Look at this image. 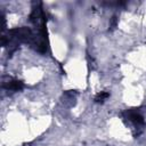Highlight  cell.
I'll return each mask as SVG.
<instances>
[{
	"label": "cell",
	"mask_w": 146,
	"mask_h": 146,
	"mask_svg": "<svg viewBox=\"0 0 146 146\" xmlns=\"http://www.w3.org/2000/svg\"><path fill=\"white\" fill-rule=\"evenodd\" d=\"M123 120L127 121L129 124L132 125V130L135 131V135L138 136L141 130H143V127L145 124V120H144V116L136 110H129V111H125L123 113Z\"/></svg>",
	"instance_id": "cell-1"
},
{
	"label": "cell",
	"mask_w": 146,
	"mask_h": 146,
	"mask_svg": "<svg viewBox=\"0 0 146 146\" xmlns=\"http://www.w3.org/2000/svg\"><path fill=\"white\" fill-rule=\"evenodd\" d=\"M108 97H110V94L107 91H100L95 96V102L98 104H103Z\"/></svg>",
	"instance_id": "cell-3"
},
{
	"label": "cell",
	"mask_w": 146,
	"mask_h": 146,
	"mask_svg": "<svg viewBox=\"0 0 146 146\" xmlns=\"http://www.w3.org/2000/svg\"><path fill=\"white\" fill-rule=\"evenodd\" d=\"M116 23H117V18H116V16H113L112 19H111V23H110V27H111V30H113V29L116 26Z\"/></svg>",
	"instance_id": "cell-4"
},
{
	"label": "cell",
	"mask_w": 146,
	"mask_h": 146,
	"mask_svg": "<svg viewBox=\"0 0 146 146\" xmlns=\"http://www.w3.org/2000/svg\"><path fill=\"white\" fill-rule=\"evenodd\" d=\"M2 88L10 90V91H18L23 88V82L9 76H6L2 79Z\"/></svg>",
	"instance_id": "cell-2"
}]
</instances>
